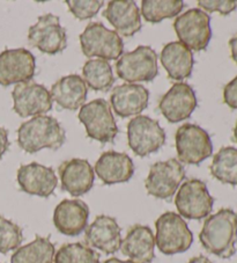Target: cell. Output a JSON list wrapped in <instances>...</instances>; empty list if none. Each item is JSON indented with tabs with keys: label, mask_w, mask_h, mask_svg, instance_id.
I'll list each match as a JSON object with an SVG mask.
<instances>
[{
	"label": "cell",
	"mask_w": 237,
	"mask_h": 263,
	"mask_svg": "<svg viewBox=\"0 0 237 263\" xmlns=\"http://www.w3.org/2000/svg\"><path fill=\"white\" fill-rule=\"evenodd\" d=\"M58 174L62 181V189L72 196L79 197L90 192L94 185L95 172L88 160H66L58 167Z\"/></svg>",
	"instance_id": "cell-19"
},
{
	"label": "cell",
	"mask_w": 237,
	"mask_h": 263,
	"mask_svg": "<svg viewBox=\"0 0 237 263\" xmlns=\"http://www.w3.org/2000/svg\"><path fill=\"white\" fill-rule=\"evenodd\" d=\"M197 108V97L193 88L186 83H177L161 98L159 109L170 123L189 119Z\"/></svg>",
	"instance_id": "cell-15"
},
{
	"label": "cell",
	"mask_w": 237,
	"mask_h": 263,
	"mask_svg": "<svg viewBox=\"0 0 237 263\" xmlns=\"http://www.w3.org/2000/svg\"><path fill=\"white\" fill-rule=\"evenodd\" d=\"M88 89L84 79L77 74L63 77L52 85L50 95L52 101L67 110H76L81 108L87 99Z\"/></svg>",
	"instance_id": "cell-24"
},
{
	"label": "cell",
	"mask_w": 237,
	"mask_h": 263,
	"mask_svg": "<svg viewBox=\"0 0 237 263\" xmlns=\"http://www.w3.org/2000/svg\"><path fill=\"white\" fill-rule=\"evenodd\" d=\"M54 263H100L98 254L81 242L65 243L54 254Z\"/></svg>",
	"instance_id": "cell-30"
},
{
	"label": "cell",
	"mask_w": 237,
	"mask_h": 263,
	"mask_svg": "<svg viewBox=\"0 0 237 263\" xmlns=\"http://www.w3.org/2000/svg\"><path fill=\"white\" fill-rule=\"evenodd\" d=\"M232 140H235V142L237 143V123L234 128V136H232Z\"/></svg>",
	"instance_id": "cell-39"
},
{
	"label": "cell",
	"mask_w": 237,
	"mask_h": 263,
	"mask_svg": "<svg viewBox=\"0 0 237 263\" xmlns=\"http://www.w3.org/2000/svg\"><path fill=\"white\" fill-rule=\"evenodd\" d=\"M16 180L22 192L44 198L51 196L58 184L53 168L38 162L21 165L17 170Z\"/></svg>",
	"instance_id": "cell-16"
},
{
	"label": "cell",
	"mask_w": 237,
	"mask_h": 263,
	"mask_svg": "<svg viewBox=\"0 0 237 263\" xmlns=\"http://www.w3.org/2000/svg\"><path fill=\"white\" fill-rule=\"evenodd\" d=\"M89 208L81 199H64L53 212V224L59 233L76 237L87 228Z\"/></svg>",
	"instance_id": "cell-17"
},
{
	"label": "cell",
	"mask_w": 237,
	"mask_h": 263,
	"mask_svg": "<svg viewBox=\"0 0 237 263\" xmlns=\"http://www.w3.org/2000/svg\"><path fill=\"white\" fill-rule=\"evenodd\" d=\"M122 229L117 220L110 216H97L86 228L85 241L87 246L96 248L104 254H115L121 249Z\"/></svg>",
	"instance_id": "cell-18"
},
{
	"label": "cell",
	"mask_w": 237,
	"mask_h": 263,
	"mask_svg": "<svg viewBox=\"0 0 237 263\" xmlns=\"http://www.w3.org/2000/svg\"><path fill=\"white\" fill-rule=\"evenodd\" d=\"M174 29L180 42L191 51H203L212 39L211 17L200 8H191L177 16Z\"/></svg>",
	"instance_id": "cell-7"
},
{
	"label": "cell",
	"mask_w": 237,
	"mask_h": 263,
	"mask_svg": "<svg viewBox=\"0 0 237 263\" xmlns=\"http://www.w3.org/2000/svg\"><path fill=\"white\" fill-rule=\"evenodd\" d=\"M199 240L208 253L230 258L236 253L237 215L231 209H221L204 221Z\"/></svg>",
	"instance_id": "cell-1"
},
{
	"label": "cell",
	"mask_w": 237,
	"mask_h": 263,
	"mask_svg": "<svg viewBox=\"0 0 237 263\" xmlns=\"http://www.w3.org/2000/svg\"><path fill=\"white\" fill-rule=\"evenodd\" d=\"M198 6L208 13L219 12L228 15L237 8V0H199Z\"/></svg>",
	"instance_id": "cell-33"
},
{
	"label": "cell",
	"mask_w": 237,
	"mask_h": 263,
	"mask_svg": "<svg viewBox=\"0 0 237 263\" xmlns=\"http://www.w3.org/2000/svg\"><path fill=\"white\" fill-rule=\"evenodd\" d=\"M24 233L19 225L0 216V253L6 254L20 247Z\"/></svg>",
	"instance_id": "cell-31"
},
{
	"label": "cell",
	"mask_w": 237,
	"mask_h": 263,
	"mask_svg": "<svg viewBox=\"0 0 237 263\" xmlns=\"http://www.w3.org/2000/svg\"><path fill=\"white\" fill-rule=\"evenodd\" d=\"M179 161L188 165H199L212 156L211 137L197 124L186 123L180 126L175 135Z\"/></svg>",
	"instance_id": "cell-8"
},
{
	"label": "cell",
	"mask_w": 237,
	"mask_h": 263,
	"mask_svg": "<svg viewBox=\"0 0 237 263\" xmlns=\"http://www.w3.org/2000/svg\"><path fill=\"white\" fill-rule=\"evenodd\" d=\"M223 102L231 109H237V76L223 88Z\"/></svg>",
	"instance_id": "cell-34"
},
{
	"label": "cell",
	"mask_w": 237,
	"mask_h": 263,
	"mask_svg": "<svg viewBox=\"0 0 237 263\" xmlns=\"http://www.w3.org/2000/svg\"><path fill=\"white\" fill-rule=\"evenodd\" d=\"M155 243L162 254L174 255L184 253L193 242V234L179 214L168 211L155 221Z\"/></svg>",
	"instance_id": "cell-4"
},
{
	"label": "cell",
	"mask_w": 237,
	"mask_h": 263,
	"mask_svg": "<svg viewBox=\"0 0 237 263\" xmlns=\"http://www.w3.org/2000/svg\"><path fill=\"white\" fill-rule=\"evenodd\" d=\"M12 98L13 110L20 117L44 115L52 109V99L47 87L31 81L17 84Z\"/></svg>",
	"instance_id": "cell-14"
},
{
	"label": "cell",
	"mask_w": 237,
	"mask_h": 263,
	"mask_svg": "<svg viewBox=\"0 0 237 263\" xmlns=\"http://www.w3.org/2000/svg\"><path fill=\"white\" fill-rule=\"evenodd\" d=\"M121 251L134 263H152L155 257V237L150 228L136 224L122 240Z\"/></svg>",
	"instance_id": "cell-23"
},
{
	"label": "cell",
	"mask_w": 237,
	"mask_h": 263,
	"mask_svg": "<svg viewBox=\"0 0 237 263\" xmlns=\"http://www.w3.org/2000/svg\"><path fill=\"white\" fill-rule=\"evenodd\" d=\"M36 71V58L29 50L7 49L0 53V86L29 83Z\"/></svg>",
	"instance_id": "cell-13"
},
{
	"label": "cell",
	"mask_w": 237,
	"mask_h": 263,
	"mask_svg": "<svg viewBox=\"0 0 237 263\" xmlns=\"http://www.w3.org/2000/svg\"><path fill=\"white\" fill-rule=\"evenodd\" d=\"M185 7L182 0H143L141 15L150 24H159L165 19L177 16Z\"/></svg>",
	"instance_id": "cell-29"
},
{
	"label": "cell",
	"mask_w": 237,
	"mask_h": 263,
	"mask_svg": "<svg viewBox=\"0 0 237 263\" xmlns=\"http://www.w3.org/2000/svg\"><path fill=\"white\" fill-rule=\"evenodd\" d=\"M28 42L41 52L56 55L67 47L66 29L61 25L57 15L51 13L38 16L37 22L29 28Z\"/></svg>",
	"instance_id": "cell-12"
},
{
	"label": "cell",
	"mask_w": 237,
	"mask_h": 263,
	"mask_svg": "<svg viewBox=\"0 0 237 263\" xmlns=\"http://www.w3.org/2000/svg\"><path fill=\"white\" fill-rule=\"evenodd\" d=\"M214 198L202 180L191 179L181 185L175 197V205L182 218L200 220L211 215Z\"/></svg>",
	"instance_id": "cell-9"
},
{
	"label": "cell",
	"mask_w": 237,
	"mask_h": 263,
	"mask_svg": "<svg viewBox=\"0 0 237 263\" xmlns=\"http://www.w3.org/2000/svg\"><path fill=\"white\" fill-rule=\"evenodd\" d=\"M160 58L169 79L182 81L190 78L192 74L193 53L180 41L167 43L162 49Z\"/></svg>",
	"instance_id": "cell-25"
},
{
	"label": "cell",
	"mask_w": 237,
	"mask_h": 263,
	"mask_svg": "<svg viewBox=\"0 0 237 263\" xmlns=\"http://www.w3.org/2000/svg\"><path fill=\"white\" fill-rule=\"evenodd\" d=\"M66 140V133L52 116L38 115L25 122L17 129V144L27 153H36L43 148L56 151Z\"/></svg>",
	"instance_id": "cell-2"
},
{
	"label": "cell",
	"mask_w": 237,
	"mask_h": 263,
	"mask_svg": "<svg viewBox=\"0 0 237 263\" xmlns=\"http://www.w3.org/2000/svg\"><path fill=\"white\" fill-rule=\"evenodd\" d=\"M184 178L185 170L177 159L159 161L150 166L145 188L155 198L170 199Z\"/></svg>",
	"instance_id": "cell-11"
},
{
	"label": "cell",
	"mask_w": 237,
	"mask_h": 263,
	"mask_svg": "<svg viewBox=\"0 0 237 263\" xmlns=\"http://www.w3.org/2000/svg\"><path fill=\"white\" fill-rule=\"evenodd\" d=\"M81 50L86 57L116 61L124 52V43L115 30L108 29L102 22H90L79 36Z\"/></svg>",
	"instance_id": "cell-3"
},
{
	"label": "cell",
	"mask_w": 237,
	"mask_h": 263,
	"mask_svg": "<svg viewBox=\"0 0 237 263\" xmlns=\"http://www.w3.org/2000/svg\"><path fill=\"white\" fill-rule=\"evenodd\" d=\"M10 147V140H8V131L0 126V159L4 157Z\"/></svg>",
	"instance_id": "cell-35"
},
{
	"label": "cell",
	"mask_w": 237,
	"mask_h": 263,
	"mask_svg": "<svg viewBox=\"0 0 237 263\" xmlns=\"http://www.w3.org/2000/svg\"><path fill=\"white\" fill-rule=\"evenodd\" d=\"M127 143L136 156L146 157L165 145L166 133L157 121L138 115L127 124Z\"/></svg>",
	"instance_id": "cell-10"
},
{
	"label": "cell",
	"mask_w": 237,
	"mask_h": 263,
	"mask_svg": "<svg viewBox=\"0 0 237 263\" xmlns=\"http://www.w3.org/2000/svg\"><path fill=\"white\" fill-rule=\"evenodd\" d=\"M68 10L79 20L92 19L101 10L102 0H66Z\"/></svg>",
	"instance_id": "cell-32"
},
{
	"label": "cell",
	"mask_w": 237,
	"mask_h": 263,
	"mask_svg": "<svg viewBox=\"0 0 237 263\" xmlns=\"http://www.w3.org/2000/svg\"><path fill=\"white\" fill-rule=\"evenodd\" d=\"M229 48L231 52V60L237 64V33L229 40Z\"/></svg>",
	"instance_id": "cell-36"
},
{
	"label": "cell",
	"mask_w": 237,
	"mask_h": 263,
	"mask_svg": "<svg viewBox=\"0 0 237 263\" xmlns=\"http://www.w3.org/2000/svg\"><path fill=\"white\" fill-rule=\"evenodd\" d=\"M188 263H212V262L208 257L204 256V255H199V256H195V257L191 258V260Z\"/></svg>",
	"instance_id": "cell-37"
},
{
	"label": "cell",
	"mask_w": 237,
	"mask_h": 263,
	"mask_svg": "<svg viewBox=\"0 0 237 263\" xmlns=\"http://www.w3.org/2000/svg\"><path fill=\"white\" fill-rule=\"evenodd\" d=\"M149 92L143 85L124 84L112 89L110 103L113 111L125 117L138 116L148 106Z\"/></svg>",
	"instance_id": "cell-20"
},
{
	"label": "cell",
	"mask_w": 237,
	"mask_h": 263,
	"mask_svg": "<svg viewBox=\"0 0 237 263\" xmlns=\"http://www.w3.org/2000/svg\"><path fill=\"white\" fill-rule=\"evenodd\" d=\"M77 117L85 125L89 138L97 140L101 144L115 142L118 128L107 100L96 99L84 104L80 108Z\"/></svg>",
	"instance_id": "cell-5"
},
{
	"label": "cell",
	"mask_w": 237,
	"mask_h": 263,
	"mask_svg": "<svg viewBox=\"0 0 237 263\" xmlns=\"http://www.w3.org/2000/svg\"><path fill=\"white\" fill-rule=\"evenodd\" d=\"M85 84L93 90L108 92L115 83L110 63L104 60H89L83 67Z\"/></svg>",
	"instance_id": "cell-28"
},
{
	"label": "cell",
	"mask_w": 237,
	"mask_h": 263,
	"mask_svg": "<svg viewBox=\"0 0 237 263\" xmlns=\"http://www.w3.org/2000/svg\"><path fill=\"white\" fill-rule=\"evenodd\" d=\"M103 263H134V262H132V261H122V260H120V258H117V257H111V258H108V260H106Z\"/></svg>",
	"instance_id": "cell-38"
},
{
	"label": "cell",
	"mask_w": 237,
	"mask_h": 263,
	"mask_svg": "<svg viewBox=\"0 0 237 263\" xmlns=\"http://www.w3.org/2000/svg\"><path fill=\"white\" fill-rule=\"evenodd\" d=\"M0 263H2V262H0Z\"/></svg>",
	"instance_id": "cell-40"
},
{
	"label": "cell",
	"mask_w": 237,
	"mask_h": 263,
	"mask_svg": "<svg viewBox=\"0 0 237 263\" xmlns=\"http://www.w3.org/2000/svg\"><path fill=\"white\" fill-rule=\"evenodd\" d=\"M214 179L221 183L237 185V148L226 146L220 148L209 166Z\"/></svg>",
	"instance_id": "cell-27"
},
{
	"label": "cell",
	"mask_w": 237,
	"mask_h": 263,
	"mask_svg": "<svg viewBox=\"0 0 237 263\" xmlns=\"http://www.w3.org/2000/svg\"><path fill=\"white\" fill-rule=\"evenodd\" d=\"M116 72L127 84L149 83L159 73L156 52L148 45H139L133 51L123 53L117 60Z\"/></svg>",
	"instance_id": "cell-6"
},
{
	"label": "cell",
	"mask_w": 237,
	"mask_h": 263,
	"mask_svg": "<svg viewBox=\"0 0 237 263\" xmlns=\"http://www.w3.org/2000/svg\"><path fill=\"white\" fill-rule=\"evenodd\" d=\"M56 254L50 238L37 237L33 241L21 246L13 253L11 263H53Z\"/></svg>",
	"instance_id": "cell-26"
},
{
	"label": "cell",
	"mask_w": 237,
	"mask_h": 263,
	"mask_svg": "<svg viewBox=\"0 0 237 263\" xmlns=\"http://www.w3.org/2000/svg\"><path fill=\"white\" fill-rule=\"evenodd\" d=\"M95 173L104 184L127 182L134 174V164L126 153L108 151L95 164Z\"/></svg>",
	"instance_id": "cell-22"
},
{
	"label": "cell",
	"mask_w": 237,
	"mask_h": 263,
	"mask_svg": "<svg viewBox=\"0 0 237 263\" xmlns=\"http://www.w3.org/2000/svg\"><path fill=\"white\" fill-rule=\"evenodd\" d=\"M103 16L109 21L118 35L131 37L141 29L140 11L132 0H111Z\"/></svg>",
	"instance_id": "cell-21"
}]
</instances>
